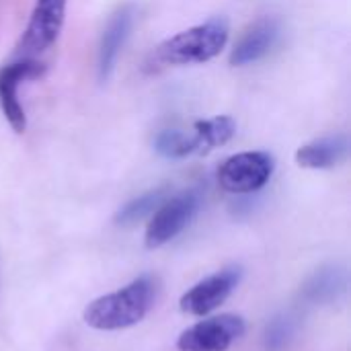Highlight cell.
Masks as SVG:
<instances>
[{"label":"cell","instance_id":"7a4b0ae2","mask_svg":"<svg viewBox=\"0 0 351 351\" xmlns=\"http://www.w3.org/2000/svg\"><path fill=\"white\" fill-rule=\"evenodd\" d=\"M230 25L226 16H212L206 23L179 31L152 51L156 66H189L216 58L228 43Z\"/></svg>","mask_w":351,"mask_h":351},{"label":"cell","instance_id":"ba28073f","mask_svg":"<svg viewBox=\"0 0 351 351\" xmlns=\"http://www.w3.org/2000/svg\"><path fill=\"white\" fill-rule=\"evenodd\" d=\"M134 23H136V6L130 2L117 6L111 12L97 47V78L101 84L109 82V78L113 76L117 60L132 35Z\"/></svg>","mask_w":351,"mask_h":351},{"label":"cell","instance_id":"5bb4252c","mask_svg":"<svg viewBox=\"0 0 351 351\" xmlns=\"http://www.w3.org/2000/svg\"><path fill=\"white\" fill-rule=\"evenodd\" d=\"M167 195H169L167 187H158V189H152V191H146V193L134 197L115 214V222L119 226H132V224L144 220L146 216H150L160 206V202Z\"/></svg>","mask_w":351,"mask_h":351},{"label":"cell","instance_id":"30bf717a","mask_svg":"<svg viewBox=\"0 0 351 351\" xmlns=\"http://www.w3.org/2000/svg\"><path fill=\"white\" fill-rule=\"evenodd\" d=\"M280 37H282L280 19H276V16L257 19L253 25H249L243 31L237 45L232 47L230 64L232 66H249V64L263 60L280 43Z\"/></svg>","mask_w":351,"mask_h":351},{"label":"cell","instance_id":"5b68a950","mask_svg":"<svg viewBox=\"0 0 351 351\" xmlns=\"http://www.w3.org/2000/svg\"><path fill=\"white\" fill-rule=\"evenodd\" d=\"M68 0H35L29 23L16 45V58H35L49 49L62 33Z\"/></svg>","mask_w":351,"mask_h":351},{"label":"cell","instance_id":"9a60e30c","mask_svg":"<svg viewBox=\"0 0 351 351\" xmlns=\"http://www.w3.org/2000/svg\"><path fill=\"white\" fill-rule=\"evenodd\" d=\"M346 286V276L343 271L331 267V269H321L317 271L308 284L304 286V298L311 302H325L337 298V294Z\"/></svg>","mask_w":351,"mask_h":351},{"label":"cell","instance_id":"2e32d148","mask_svg":"<svg viewBox=\"0 0 351 351\" xmlns=\"http://www.w3.org/2000/svg\"><path fill=\"white\" fill-rule=\"evenodd\" d=\"M294 333H296V325H294L292 317H288V315L276 317L265 329V337H263L265 350L284 351L290 346V341L294 339Z\"/></svg>","mask_w":351,"mask_h":351},{"label":"cell","instance_id":"6da1fadb","mask_svg":"<svg viewBox=\"0 0 351 351\" xmlns=\"http://www.w3.org/2000/svg\"><path fill=\"white\" fill-rule=\"evenodd\" d=\"M156 280L140 276L117 292L95 298L82 313L84 323L97 331H121L146 319L156 300Z\"/></svg>","mask_w":351,"mask_h":351},{"label":"cell","instance_id":"7c38bea8","mask_svg":"<svg viewBox=\"0 0 351 351\" xmlns=\"http://www.w3.org/2000/svg\"><path fill=\"white\" fill-rule=\"evenodd\" d=\"M154 150L162 156V158H187L191 154H202V146L197 136L185 130H162L154 136L152 140Z\"/></svg>","mask_w":351,"mask_h":351},{"label":"cell","instance_id":"52a82bcc","mask_svg":"<svg viewBox=\"0 0 351 351\" xmlns=\"http://www.w3.org/2000/svg\"><path fill=\"white\" fill-rule=\"evenodd\" d=\"M45 66L35 58H16L0 68V109L14 134L27 130V113L19 101V86L25 80L43 76Z\"/></svg>","mask_w":351,"mask_h":351},{"label":"cell","instance_id":"4fadbf2b","mask_svg":"<svg viewBox=\"0 0 351 351\" xmlns=\"http://www.w3.org/2000/svg\"><path fill=\"white\" fill-rule=\"evenodd\" d=\"M191 130L199 140L202 152H208V150H214V148L224 146L226 142H230L232 136L237 134V123L228 115H218V117H212V119L195 121Z\"/></svg>","mask_w":351,"mask_h":351},{"label":"cell","instance_id":"277c9868","mask_svg":"<svg viewBox=\"0 0 351 351\" xmlns=\"http://www.w3.org/2000/svg\"><path fill=\"white\" fill-rule=\"evenodd\" d=\"M276 171V158L269 152L253 150L226 158L218 169V183L224 191L247 195L263 189Z\"/></svg>","mask_w":351,"mask_h":351},{"label":"cell","instance_id":"8fae6325","mask_svg":"<svg viewBox=\"0 0 351 351\" xmlns=\"http://www.w3.org/2000/svg\"><path fill=\"white\" fill-rule=\"evenodd\" d=\"M348 150H350L348 136L333 134V136H325L321 140L300 146L296 150V162L302 169L325 171V169H333L339 162H343L348 156Z\"/></svg>","mask_w":351,"mask_h":351},{"label":"cell","instance_id":"3957f363","mask_svg":"<svg viewBox=\"0 0 351 351\" xmlns=\"http://www.w3.org/2000/svg\"><path fill=\"white\" fill-rule=\"evenodd\" d=\"M202 204L199 189H187L177 195H167L160 206L150 214V222L146 226L144 245L146 249H160L179 237L187 224L193 220Z\"/></svg>","mask_w":351,"mask_h":351},{"label":"cell","instance_id":"8992f818","mask_svg":"<svg viewBox=\"0 0 351 351\" xmlns=\"http://www.w3.org/2000/svg\"><path fill=\"white\" fill-rule=\"evenodd\" d=\"M247 331L245 319L239 315H220L204 319L185 329L177 339L179 351H228Z\"/></svg>","mask_w":351,"mask_h":351},{"label":"cell","instance_id":"9c48e42d","mask_svg":"<svg viewBox=\"0 0 351 351\" xmlns=\"http://www.w3.org/2000/svg\"><path fill=\"white\" fill-rule=\"evenodd\" d=\"M241 276H243V271L239 265H230V267H224V269L208 276L206 280L197 282L189 292H185L181 296V300H179L181 311L191 317H206V315L214 313L220 304L226 302V298L239 286Z\"/></svg>","mask_w":351,"mask_h":351}]
</instances>
